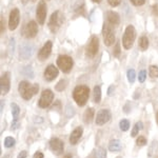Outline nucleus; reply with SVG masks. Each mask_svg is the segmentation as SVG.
<instances>
[{
  "instance_id": "6ab92c4d",
  "label": "nucleus",
  "mask_w": 158,
  "mask_h": 158,
  "mask_svg": "<svg viewBox=\"0 0 158 158\" xmlns=\"http://www.w3.org/2000/svg\"><path fill=\"white\" fill-rule=\"evenodd\" d=\"M121 148H122V144H121L120 140H117V139L112 140L109 144V150L111 152H118L121 150Z\"/></svg>"
},
{
  "instance_id": "4468645a",
  "label": "nucleus",
  "mask_w": 158,
  "mask_h": 158,
  "mask_svg": "<svg viewBox=\"0 0 158 158\" xmlns=\"http://www.w3.org/2000/svg\"><path fill=\"white\" fill-rule=\"evenodd\" d=\"M50 148L56 155H60L64 150V144L59 138H52L50 141Z\"/></svg>"
},
{
  "instance_id": "b1692460",
  "label": "nucleus",
  "mask_w": 158,
  "mask_h": 158,
  "mask_svg": "<svg viewBox=\"0 0 158 158\" xmlns=\"http://www.w3.org/2000/svg\"><path fill=\"white\" fill-rule=\"evenodd\" d=\"M93 98H94V101L96 103H99L101 100V90H100V86L99 85H96L94 88V93H93Z\"/></svg>"
},
{
  "instance_id": "79ce46f5",
  "label": "nucleus",
  "mask_w": 158,
  "mask_h": 158,
  "mask_svg": "<svg viewBox=\"0 0 158 158\" xmlns=\"http://www.w3.org/2000/svg\"><path fill=\"white\" fill-rule=\"evenodd\" d=\"M3 19L1 18V33H3L4 32V27H3Z\"/></svg>"
},
{
  "instance_id": "de8ad7c7",
  "label": "nucleus",
  "mask_w": 158,
  "mask_h": 158,
  "mask_svg": "<svg viewBox=\"0 0 158 158\" xmlns=\"http://www.w3.org/2000/svg\"><path fill=\"white\" fill-rule=\"evenodd\" d=\"M156 119H157V123H158V112H157V114H156Z\"/></svg>"
},
{
  "instance_id": "5701e85b",
  "label": "nucleus",
  "mask_w": 158,
  "mask_h": 158,
  "mask_svg": "<svg viewBox=\"0 0 158 158\" xmlns=\"http://www.w3.org/2000/svg\"><path fill=\"white\" fill-rule=\"evenodd\" d=\"M74 10L79 15H85V2H83V0H79L75 4V9Z\"/></svg>"
},
{
  "instance_id": "37998d69",
  "label": "nucleus",
  "mask_w": 158,
  "mask_h": 158,
  "mask_svg": "<svg viewBox=\"0 0 158 158\" xmlns=\"http://www.w3.org/2000/svg\"><path fill=\"white\" fill-rule=\"evenodd\" d=\"M63 158H72V156H71V155H65Z\"/></svg>"
},
{
  "instance_id": "72a5a7b5",
  "label": "nucleus",
  "mask_w": 158,
  "mask_h": 158,
  "mask_svg": "<svg viewBox=\"0 0 158 158\" xmlns=\"http://www.w3.org/2000/svg\"><path fill=\"white\" fill-rule=\"evenodd\" d=\"M136 143H137V146H138V147H142V146H144V144L147 143V139L144 138L143 136H139L138 138H137V140H136Z\"/></svg>"
},
{
  "instance_id": "ddd939ff",
  "label": "nucleus",
  "mask_w": 158,
  "mask_h": 158,
  "mask_svg": "<svg viewBox=\"0 0 158 158\" xmlns=\"http://www.w3.org/2000/svg\"><path fill=\"white\" fill-rule=\"evenodd\" d=\"M10 73L6 72L2 74L1 78H0V91H1L2 95H6L10 91Z\"/></svg>"
},
{
  "instance_id": "ea45409f",
  "label": "nucleus",
  "mask_w": 158,
  "mask_h": 158,
  "mask_svg": "<svg viewBox=\"0 0 158 158\" xmlns=\"http://www.w3.org/2000/svg\"><path fill=\"white\" fill-rule=\"evenodd\" d=\"M34 158H43V154L41 152H37L34 154Z\"/></svg>"
},
{
  "instance_id": "f8f14e48",
  "label": "nucleus",
  "mask_w": 158,
  "mask_h": 158,
  "mask_svg": "<svg viewBox=\"0 0 158 158\" xmlns=\"http://www.w3.org/2000/svg\"><path fill=\"white\" fill-rule=\"evenodd\" d=\"M111 119V112L106 109H102L97 113V118H96V124L97 126H102L106 123Z\"/></svg>"
},
{
  "instance_id": "e433bc0d",
  "label": "nucleus",
  "mask_w": 158,
  "mask_h": 158,
  "mask_svg": "<svg viewBox=\"0 0 158 158\" xmlns=\"http://www.w3.org/2000/svg\"><path fill=\"white\" fill-rule=\"evenodd\" d=\"M108 1H109L110 6H117L120 3V0H108Z\"/></svg>"
},
{
  "instance_id": "0eeeda50",
  "label": "nucleus",
  "mask_w": 158,
  "mask_h": 158,
  "mask_svg": "<svg viewBox=\"0 0 158 158\" xmlns=\"http://www.w3.org/2000/svg\"><path fill=\"white\" fill-rule=\"evenodd\" d=\"M99 49V40L97 36H92L91 41L89 43V45L86 47V52L85 54L89 58H94L96 56Z\"/></svg>"
},
{
  "instance_id": "4c0bfd02",
  "label": "nucleus",
  "mask_w": 158,
  "mask_h": 158,
  "mask_svg": "<svg viewBox=\"0 0 158 158\" xmlns=\"http://www.w3.org/2000/svg\"><path fill=\"white\" fill-rule=\"evenodd\" d=\"M153 14L156 17H158V4H154L153 6Z\"/></svg>"
},
{
  "instance_id": "f704fd0d",
  "label": "nucleus",
  "mask_w": 158,
  "mask_h": 158,
  "mask_svg": "<svg viewBox=\"0 0 158 158\" xmlns=\"http://www.w3.org/2000/svg\"><path fill=\"white\" fill-rule=\"evenodd\" d=\"M146 75H147L146 71H140V72H139V76H138L139 82H143V81L146 80Z\"/></svg>"
},
{
  "instance_id": "4be33fe9",
  "label": "nucleus",
  "mask_w": 158,
  "mask_h": 158,
  "mask_svg": "<svg viewBox=\"0 0 158 158\" xmlns=\"http://www.w3.org/2000/svg\"><path fill=\"white\" fill-rule=\"evenodd\" d=\"M94 118V109H88L85 112V114H83V121L85 122V123H90V122L93 120Z\"/></svg>"
},
{
  "instance_id": "a19ab883",
  "label": "nucleus",
  "mask_w": 158,
  "mask_h": 158,
  "mask_svg": "<svg viewBox=\"0 0 158 158\" xmlns=\"http://www.w3.org/2000/svg\"><path fill=\"white\" fill-rule=\"evenodd\" d=\"M113 90H114V86L113 85H111L109 88V90H108V95L109 96H112L113 95Z\"/></svg>"
},
{
  "instance_id": "1a4fd4ad",
  "label": "nucleus",
  "mask_w": 158,
  "mask_h": 158,
  "mask_svg": "<svg viewBox=\"0 0 158 158\" xmlns=\"http://www.w3.org/2000/svg\"><path fill=\"white\" fill-rule=\"evenodd\" d=\"M38 27L35 21H30L25 24L23 29V36L25 38H34L37 35Z\"/></svg>"
},
{
  "instance_id": "423d86ee",
  "label": "nucleus",
  "mask_w": 158,
  "mask_h": 158,
  "mask_svg": "<svg viewBox=\"0 0 158 158\" xmlns=\"http://www.w3.org/2000/svg\"><path fill=\"white\" fill-rule=\"evenodd\" d=\"M102 35H103L104 44L110 47V45H112L114 42H115V34H114L112 24H110V23H104L103 24Z\"/></svg>"
},
{
  "instance_id": "09e8293b",
  "label": "nucleus",
  "mask_w": 158,
  "mask_h": 158,
  "mask_svg": "<svg viewBox=\"0 0 158 158\" xmlns=\"http://www.w3.org/2000/svg\"><path fill=\"white\" fill-rule=\"evenodd\" d=\"M22 1H23V2H27V0H22Z\"/></svg>"
},
{
  "instance_id": "2eb2a0df",
  "label": "nucleus",
  "mask_w": 158,
  "mask_h": 158,
  "mask_svg": "<svg viewBox=\"0 0 158 158\" xmlns=\"http://www.w3.org/2000/svg\"><path fill=\"white\" fill-rule=\"evenodd\" d=\"M52 47H53L52 41H47V43L43 45L42 49L39 51V53H38V59H40V60H45V59H47V58L51 55V52H52Z\"/></svg>"
},
{
  "instance_id": "c03bdc74",
  "label": "nucleus",
  "mask_w": 158,
  "mask_h": 158,
  "mask_svg": "<svg viewBox=\"0 0 158 158\" xmlns=\"http://www.w3.org/2000/svg\"><path fill=\"white\" fill-rule=\"evenodd\" d=\"M2 158H12V157H11V155H6V156L2 157Z\"/></svg>"
},
{
  "instance_id": "f3484780",
  "label": "nucleus",
  "mask_w": 158,
  "mask_h": 158,
  "mask_svg": "<svg viewBox=\"0 0 158 158\" xmlns=\"http://www.w3.org/2000/svg\"><path fill=\"white\" fill-rule=\"evenodd\" d=\"M82 128L81 127H78V128H76L74 131L72 132V134H71L70 136V142L71 144H77L78 141L80 140L81 136H82Z\"/></svg>"
},
{
  "instance_id": "7c9ffc66",
  "label": "nucleus",
  "mask_w": 158,
  "mask_h": 158,
  "mask_svg": "<svg viewBox=\"0 0 158 158\" xmlns=\"http://www.w3.org/2000/svg\"><path fill=\"white\" fill-rule=\"evenodd\" d=\"M135 77H136V73H135V71L133 70V69H132V70H129L128 71V80L131 83H133L135 81Z\"/></svg>"
},
{
  "instance_id": "aec40b11",
  "label": "nucleus",
  "mask_w": 158,
  "mask_h": 158,
  "mask_svg": "<svg viewBox=\"0 0 158 158\" xmlns=\"http://www.w3.org/2000/svg\"><path fill=\"white\" fill-rule=\"evenodd\" d=\"M106 151L103 148H98L91 154L90 158H106Z\"/></svg>"
},
{
  "instance_id": "f03ea898",
  "label": "nucleus",
  "mask_w": 158,
  "mask_h": 158,
  "mask_svg": "<svg viewBox=\"0 0 158 158\" xmlns=\"http://www.w3.org/2000/svg\"><path fill=\"white\" fill-rule=\"evenodd\" d=\"M90 95V89L86 85H78L75 88L73 92V97L74 100L79 106H83L86 103Z\"/></svg>"
},
{
  "instance_id": "c756f323",
  "label": "nucleus",
  "mask_w": 158,
  "mask_h": 158,
  "mask_svg": "<svg viewBox=\"0 0 158 158\" xmlns=\"http://www.w3.org/2000/svg\"><path fill=\"white\" fill-rule=\"evenodd\" d=\"M150 76L153 78L158 77V67H156V65H151L150 67Z\"/></svg>"
},
{
  "instance_id": "bb28decb",
  "label": "nucleus",
  "mask_w": 158,
  "mask_h": 158,
  "mask_svg": "<svg viewBox=\"0 0 158 158\" xmlns=\"http://www.w3.org/2000/svg\"><path fill=\"white\" fill-rule=\"evenodd\" d=\"M143 124H142V122L141 121H139V122H137L136 124H135V127H134V129H133V131H132V133H131V136L132 137H135L137 134H138V132H139V130H142V128H143Z\"/></svg>"
},
{
  "instance_id": "c85d7f7f",
  "label": "nucleus",
  "mask_w": 158,
  "mask_h": 158,
  "mask_svg": "<svg viewBox=\"0 0 158 158\" xmlns=\"http://www.w3.org/2000/svg\"><path fill=\"white\" fill-rule=\"evenodd\" d=\"M15 144V139L13 137H6L4 139V147L6 148H12Z\"/></svg>"
},
{
  "instance_id": "f257e3e1",
  "label": "nucleus",
  "mask_w": 158,
  "mask_h": 158,
  "mask_svg": "<svg viewBox=\"0 0 158 158\" xmlns=\"http://www.w3.org/2000/svg\"><path fill=\"white\" fill-rule=\"evenodd\" d=\"M18 90L22 98L25 99V100H30L35 94L38 93L39 85H38V83L31 85L27 81H21V82L19 83Z\"/></svg>"
},
{
  "instance_id": "cd10ccee",
  "label": "nucleus",
  "mask_w": 158,
  "mask_h": 158,
  "mask_svg": "<svg viewBox=\"0 0 158 158\" xmlns=\"http://www.w3.org/2000/svg\"><path fill=\"white\" fill-rule=\"evenodd\" d=\"M119 127H120V130L123 132L128 131L129 128H130V122L129 120H127V119H122L120 121V123H119Z\"/></svg>"
},
{
  "instance_id": "8fccbe9b",
  "label": "nucleus",
  "mask_w": 158,
  "mask_h": 158,
  "mask_svg": "<svg viewBox=\"0 0 158 158\" xmlns=\"http://www.w3.org/2000/svg\"><path fill=\"white\" fill-rule=\"evenodd\" d=\"M32 1H35V0H32Z\"/></svg>"
},
{
  "instance_id": "49530a36",
  "label": "nucleus",
  "mask_w": 158,
  "mask_h": 158,
  "mask_svg": "<svg viewBox=\"0 0 158 158\" xmlns=\"http://www.w3.org/2000/svg\"><path fill=\"white\" fill-rule=\"evenodd\" d=\"M93 1H94V2H97V3H98V2H100L101 0H93Z\"/></svg>"
},
{
  "instance_id": "a18cd8bd",
  "label": "nucleus",
  "mask_w": 158,
  "mask_h": 158,
  "mask_svg": "<svg viewBox=\"0 0 158 158\" xmlns=\"http://www.w3.org/2000/svg\"><path fill=\"white\" fill-rule=\"evenodd\" d=\"M2 109H3V100H1V111H2Z\"/></svg>"
},
{
  "instance_id": "9d476101",
  "label": "nucleus",
  "mask_w": 158,
  "mask_h": 158,
  "mask_svg": "<svg viewBox=\"0 0 158 158\" xmlns=\"http://www.w3.org/2000/svg\"><path fill=\"white\" fill-rule=\"evenodd\" d=\"M20 20V14L18 9H13L12 12L10 13V18H9V29L11 31H14L18 27Z\"/></svg>"
},
{
  "instance_id": "6e6552de",
  "label": "nucleus",
  "mask_w": 158,
  "mask_h": 158,
  "mask_svg": "<svg viewBox=\"0 0 158 158\" xmlns=\"http://www.w3.org/2000/svg\"><path fill=\"white\" fill-rule=\"evenodd\" d=\"M53 99H54V94H53V92L51 90H44L42 92L39 101H38V104H39L40 108L45 109L51 106Z\"/></svg>"
},
{
  "instance_id": "2f4dec72",
  "label": "nucleus",
  "mask_w": 158,
  "mask_h": 158,
  "mask_svg": "<svg viewBox=\"0 0 158 158\" xmlns=\"http://www.w3.org/2000/svg\"><path fill=\"white\" fill-rule=\"evenodd\" d=\"M65 83H67V81L65 80H60L59 82H58V85H56V90L57 91H63L65 89Z\"/></svg>"
},
{
  "instance_id": "a211bd4d",
  "label": "nucleus",
  "mask_w": 158,
  "mask_h": 158,
  "mask_svg": "<svg viewBox=\"0 0 158 158\" xmlns=\"http://www.w3.org/2000/svg\"><path fill=\"white\" fill-rule=\"evenodd\" d=\"M106 17H108V21L110 24L112 25H117L120 22V18H119V15L117 13L113 11H109L106 13Z\"/></svg>"
},
{
  "instance_id": "412c9836",
  "label": "nucleus",
  "mask_w": 158,
  "mask_h": 158,
  "mask_svg": "<svg viewBox=\"0 0 158 158\" xmlns=\"http://www.w3.org/2000/svg\"><path fill=\"white\" fill-rule=\"evenodd\" d=\"M32 54H33V48L27 45V47H24L23 49L21 50V52H20V57L23 58V59H27V58L32 56Z\"/></svg>"
},
{
  "instance_id": "473e14b6",
  "label": "nucleus",
  "mask_w": 158,
  "mask_h": 158,
  "mask_svg": "<svg viewBox=\"0 0 158 158\" xmlns=\"http://www.w3.org/2000/svg\"><path fill=\"white\" fill-rule=\"evenodd\" d=\"M113 54L115 57H119L120 56V43L117 42L115 44V48H114V51H113Z\"/></svg>"
},
{
  "instance_id": "c9c22d12",
  "label": "nucleus",
  "mask_w": 158,
  "mask_h": 158,
  "mask_svg": "<svg viewBox=\"0 0 158 158\" xmlns=\"http://www.w3.org/2000/svg\"><path fill=\"white\" fill-rule=\"evenodd\" d=\"M131 2L134 4V6H142V4H144V2H146V0H131Z\"/></svg>"
},
{
  "instance_id": "9b49d317",
  "label": "nucleus",
  "mask_w": 158,
  "mask_h": 158,
  "mask_svg": "<svg viewBox=\"0 0 158 158\" xmlns=\"http://www.w3.org/2000/svg\"><path fill=\"white\" fill-rule=\"evenodd\" d=\"M36 17H37V20L40 24H43L45 21V17H47V4L45 2L43 1H40L38 3V6H37V10H36Z\"/></svg>"
},
{
  "instance_id": "39448f33",
  "label": "nucleus",
  "mask_w": 158,
  "mask_h": 158,
  "mask_svg": "<svg viewBox=\"0 0 158 158\" xmlns=\"http://www.w3.org/2000/svg\"><path fill=\"white\" fill-rule=\"evenodd\" d=\"M57 65L63 73H69L73 68V59L68 55H60L57 59Z\"/></svg>"
},
{
  "instance_id": "7ed1b4c3",
  "label": "nucleus",
  "mask_w": 158,
  "mask_h": 158,
  "mask_svg": "<svg viewBox=\"0 0 158 158\" xmlns=\"http://www.w3.org/2000/svg\"><path fill=\"white\" fill-rule=\"evenodd\" d=\"M135 37H136V32H135L134 27L133 25H129V27L126 29L123 38H122V44H123L124 49L129 50L133 47Z\"/></svg>"
},
{
  "instance_id": "58836bf2",
  "label": "nucleus",
  "mask_w": 158,
  "mask_h": 158,
  "mask_svg": "<svg viewBox=\"0 0 158 158\" xmlns=\"http://www.w3.org/2000/svg\"><path fill=\"white\" fill-rule=\"evenodd\" d=\"M27 156V151H22L21 153H20V154L18 155V157L17 158H25Z\"/></svg>"
},
{
  "instance_id": "20e7f679",
  "label": "nucleus",
  "mask_w": 158,
  "mask_h": 158,
  "mask_svg": "<svg viewBox=\"0 0 158 158\" xmlns=\"http://www.w3.org/2000/svg\"><path fill=\"white\" fill-rule=\"evenodd\" d=\"M63 23V15L60 11H56L52 14L49 21V27L52 33H56Z\"/></svg>"
},
{
  "instance_id": "a878e982",
  "label": "nucleus",
  "mask_w": 158,
  "mask_h": 158,
  "mask_svg": "<svg viewBox=\"0 0 158 158\" xmlns=\"http://www.w3.org/2000/svg\"><path fill=\"white\" fill-rule=\"evenodd\" d=\"M11 108H12V114H13V117H14V120L15 121L18 120V116H19V113H20L19 106H17L16 103H12Z\"/></svg>"
},
{
  "instance_id": "393cba45",
  "label": "nucleus",
  "mask_w": 158,
  "mask_h": 158,
  "mask_svg": "<svg viewBox=\"0 0 158 158\" xmlns=\"http://www.w3.org/2000/svg\"><path fill=\"white\" fill-rule=\"evenodd\" d=\"M149 47V40L146 36H142L140 37L139 39V48L141 49V51H146Z\"/></svg>"
},
{
  "instance_id": "dca6fc26",
  "label": "nucleus",
  "mask_w": 158,
  "mask_h": 158,
  "mask_svg": "<svg viewBox=\"0 0 158 158\" xmlns=\"http://www.w3.org/2000/svg\"><path fill=\"white\" fill-rule=\"evenodd\" d=\"M58 76V69L55 68L53 64L49 65L44 71V78L48 81H52Z\"/></svg>"
}]
</instances>
